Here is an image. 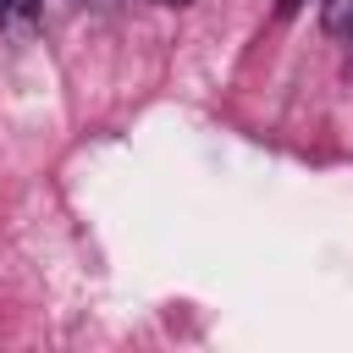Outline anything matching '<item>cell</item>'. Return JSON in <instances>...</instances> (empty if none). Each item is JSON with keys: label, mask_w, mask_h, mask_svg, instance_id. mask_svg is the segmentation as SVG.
<instances>
[{"label": "cell", "mask_w": 353, "mask_h": 353, "mask_svg": "<svg viewBox=\"0 0 353 353\" xmlns=\"http://www.w3.org/2000/svg\"><path fill=\"white\" fill-rule=\"evenodd\" d=\"M320 22H325V33H336V39H347V33H353V0H325V11H320Z\"/></svg>", "instance_id": "6da1fadb"}, {"label": "cell", "mask_w": 353, "mask_h": 353, "mask_svg": "<svg viewBox=\"0 0 353 353\" xmlns=\"http://www.w3.org/2000/svg\"><path fill=\"white\" fill-rule=\"evenodd\" d=\"M33 11H39V0H11V6H6V17H11V22H28Z\"/></svg>", "instance_id": "7a4b0ae2"}, {"label": "cell", "mask_w": 353, "mask_h": 353, "mask_svg": "<svg viewBox=\"0 0 353 353\" xmlns=\"http://www.w3.org/2000/svg\"><path fill=\"white\" fill-rule=\"evenodd\" d=\"M83 6H94V11H116V6H127V0H83Z\"/></svg>", "instance_id": "3957f363"}, {"label": "cell", "mask_w": 353, "mask_h": 353, "mask_svg": "<svg viewBox=\"0 0 353 353\" xmlns=\"http://www.w3.org/2000/svg\"><path fill=\"white\" fill-rule=\"evenodd\" d=\"M298 6H303V0H276V11H281V17H292Z\"/></svg>", "instance_id": "277c9868"}, {"label": "cell", "mask_w": 353, "mask_h": 353, "mask_svg": "<svg viewBox=\"0 0 353 353\" xmlns=\"http://www.w3.org/2000/svg\"><path fill=\"white\" fill-rule=\"evenodd\" d=\"M347 72H353V33H347Z\"/></svg>", "instance_id": "5b68a950"}, {"label": "cell", "mask_w": 353, "mask_h": 353, "mask_svg": "<svg viewBox=\"0 0 353 353\" xmlns=\"http://www.w3.org/2000/svg\"><path fill=\"white\" fill-rule=\"evenodd\" d=\"M160 6H188V0H160Z\"/></svg>", "instance_id": "8992f818"}, {"label": "cell", "mask_w": 353, "mask_h": 353, "mask_svg": "<svg viewBox=\"0 0 353 353\" xmlns=\"http://www.w3.org/2000/svg\"><path fill=\"white\" fill-rule=\"evenodd\" d=\"M6 6H11V0H0V17H6Z\"/></svg>", "instance_id": "52a82bcc"}]
</instances>
